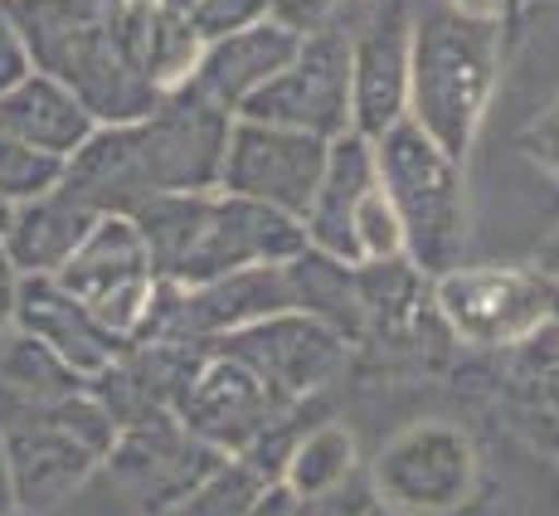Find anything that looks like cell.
I'll return each mask as SVG.
<instances>
[{
    "label": "cell",
    "mask_w": 559,
    "mask_h": 516,
    "mask_svg": "<svg viewBox=\"0 0 559 516\" xmlns=\"http://www.w3.org/2000/svg\"><path fill=\"white\" fill-rule=\"evenodd\" d=\"M234 117L195 89H176L142 122L98 127L63 161L59 190L93 214H136L156 196L219 190Z\"/></svg>",
    "instance_id": "obj_1"
},
{
    "label": "cell",
    "mask_w": 559,
    "mask_h": 516,
    "mask_svg": "<svg viewBox=\"0 0 559 516\" xmlns=\"http://www.w3.org/2000/svg\"><path fill=\"white\" fill-rule=\"evenodd\" d=\"M25 30L35 73L73 93L98 127H122L152 117L166 93L152 89L142 69V5L98 10L83 0H5Z\"/></svg>",
    "instance_id": "obj_2"
},
{
    "label": "cell",
    "mask_w": 559,
    "mask_h": 516,
    "mask_svg": "<svg viewBox=\"0 0 559 516\" xmlns=\"http://www.w3.org/2000/svg\"><path fill=\"white\" fill-rule=\"evenodd\" d=\"M142 234L160 283L200 288L243 268L287 263L307 249V230L253 200L204 190V196H156L127 214Z\"/></svg>",
    "instance_id": "obj_3"
},
{
    "label": "cell",
    "mask_w": 559,
    "mask_h": 516,
    "mask_svg": "<svg viewBox=\"0 0 559 516\" xmlns=\"http://www.w3.org/2000/svg\"><path fill=\"white\" fill-rule=\"evenodd\" d=\"M501 73V20L462 15L453 0H414L408 122L448 156H467Z\"/></svg>",
    "instance_id": "obj_4"
},
{
    "label": "cell",
    "mask_w": 559,
    "mask_h": 516,
    "mask_svg": "<svg viewBox=\"0 0 559 516\" xmlns=\"http://www.w3.org/2000/svg\"><path fill=\"white\" fill-rule=\"evenodd\" d=\"M219 464L224 454L186 434L176 414H146L117 429L107 458L53 516H166Z\"/></svg>",
    "instance_id": "obj_5"
},
{
    "label": "cell",
    "mask_w": 559,
    "mask_h": 516,
    "mask_svg": "<svg viewBox=\"0 0 559 516\" xmlns=\"http://www.w3.org/2000/svg\"><path fill=\"white\" fill-rule=\"evenodd\" d=\"M374 166L380 190L404 224V258L428 278L462 263L467 244V186L462 161L448 156L424 127L404 122L374 137Z\"/></svg>",
    "instance_id": "obj_6"
},
{
    "label": "cell",
    "mask_w": 559,
    "mask_h": 516,
    "mask_svg": "<svg viewBox=\"0 0 559 516\" xmlns=\"http://www.w3.org/2000/svg\"><path fill=\"white\" fill-rule=\"evenodd\" d=\"M112 438V414L88 390L45 404V410L10 414L0 424V444H5L10 478H15V507L25 516H53L107 458Z\"/></svg>",
    "instance_id": "obj_7"
},
{
    "label": "cell",
    "mask_w": 559,
    "mask_h": 516,
    "mask_svg": "<svg viewBox=\"0 0 559 516\" xmlns=\"http://www.w3.org/2000/svg\"><path fill=\"white\" fill-rule=\"evenodd\" d=\"M433 303L448 337L477 351H511L555 312V283L535 268L457 263L433 278Z\"/></svg>",
    "instance_id": "obj_8"
},
{
    "label": "cell",
    "mask_w": 559,
    "mask_h": 516,
    "mask_svg": "<svg viewBox=\"0 0 559 516\" xmlns=\"http://www.w3.org/2000/svg\"><path fill=\"white\" fill-rule=\"evenodd\" d=\"M331 20L350 45V132L380 137L408 117V45H414V0H346Z\"/></svg>",
    "instance_id": "obj_9"
},
{
    "label": "cell",
    "mask_w": 559,
    "mask_h": 516,
    "mask_svg": "<svg viewBox=\"0 0 559 516\" xmlns=\"http://www.w3.org/2000/svg\"><path fill=\"white\" fill-rule=\"evenodd\" d=\"M234 117L243 122H267L287 127V132H311L321 142H336L350 132V45L346 30L336 20H321L317 30H307L297 59L287 63L277 79H267L253 98Z\"/></svg>",
    "instance_id": "obj_10"
},
{
    "label": "cell",
    "mask_w": 559,
    "mask_h": 516,
    "mask_svg": "<svg viewBox=\"0 0 559 516\" xmlns=\"http://www.w3.org/2000/svg\"><path fill=\"white\" fill-rule=\"evenodd\" d=\"M214 351L258 375L263 390L283 410L326 395L350 365L346 341L331 327H321L317 317H307V312H277V317H263L253 327H239L214 341Z\"/></svg>",
    "instance_id": "obj_11"
},
{
    "label": "cell",
    "mask_w": 559,
    "mask_h": 516,
    "mask_svg": "<svg viewBox=\"0 0 559 516\" xmlns=\"http://www.w3.org/2000/svg\"><path fill=\"white\" fill-rule=\"evenodd\" d=\"M370 482L380 507H394L404 516L453 512L477 482V448L457 424L424 419V424L400 429L380 448Z\"/></svg>",
    "instance_id": "obj_12"
},
{
    "label": "cell",
    "mask_w": 559,
    "mask_h": 516,
    "mask_svg": "<svg viewBox=\"0 0 559 516\" xmlns=\"http://www.w3.org/2000/svg\"><path fill=\"white\" fill-rule=\"evenodd\" d=\"M326 152H331V142H321V137H311V132H287V127L234 117L219 190L224 196L253 200V206H267V210L302 224L311 200H317Z\"/></svg>",
    "instance_id": "obj_13"
},
{
    "label": "cell",
    "mask_w": 559,
    "mask_h": 516,
    "mask_svg": "<svg viewBox=\"0 0 559 516\" xmlns=\"http://www.w3.org/2000/svg\"><path fill=\"white\" fill-rule=\"evenodd\" d=\"M53 283L69 297H79L103 327H112L117 337L132 341V331L142 327L146 307H152L160 278L152 268L142 234L127 214H103L93 224V234L79 244V254L53 273Z\"/></svg>",
    "instance_id": "obj_14"
},
{
    "label": "cell",
    "mask_w": 559,
    "mask_h": 516,
    "mask_svg": "<svg viewBox=\"0 0 559 516\" xmlns=\"http://www.w3.org/2000/svg\"><path fill=\"white\" fill-rule=\"evenodd\" d=\"M277 414H283V404L263 390V380L243 371L239 361L219 356V351L204 361L186 400L176 404V419L186 424V434H195L200 444H210L224 458H239Z\"/></svg>",
    "instance_id": "obj_15"
},
{
    "label": "cell",
    "mask_w": 559,
    "mask_h": 516,
    "mask_svg": "<svg viewBox=\"0 0 559 516\" xmlns=\"http://www.w3.org/2000/svg\"><path fill=\"white\" fill-rule=\"evenodd\" d=\"M10 327L29 331L35 341L59 356L63 365L93 380L98 371H107L117 356L127 351V337H117L112 327H103L79 297H69L53 278H20L15 283V317Z\"/></svg>",
    "instance_id": "obj_16"
},
{
    "label": "cell",
    "mask_w": 559,
    "mask_h": 516,
    "mask_svg": "<svg viewBox=\"0 0 559 516\" xmlns=\"http://www.w3.org/2000/svg\"><path fill=\"white\" fill-rule=\"evenodd\" d=\"M297 45H302V35L277 25V20H263V25L239 30L229 39H214L200 54V69L190 79V89L234 117L243 98H253L267 79H277L297 59Z\"/></svg>",
    "instance_id": "obj_17"
},
{
    "label": "cell",
    "mask_w": 559,
    "mask_h": 516,
    "mask_svg": "<svg viewBox=\"0 0 559 516\" xmlns=\"http://www.w3.org/2000/svg\"><path fill=\"white\" fill-rule=\"evenodd\" d=\"M380 186V166H374V142L360 132H346L331 142L326 152V171H321L317 200H311L302 230L307 244L341 263L356 268V244H350V224H356V210L370 190Z\"/></svg>",
    "instance_id": "obj_18"
},
{
    "label": "cell",
    "mask_w": 559,
    "mask_h": 516,
    "mask_svg": "<svg viewBox=\"0 0 559 516\" xmlns=\"http://www.w3.org/2000/svg\"><path fill=\"white\" fill-rule=\"evenodd\" d=\"M103 214H93L88 206H79L63 190H49V196H35L25 206H10V220L0 230V249H5L10 268L20 278H53L79 244L93 234Z\"/></svg>",
    "instance_id": "obj_19"
},
{
    "label": "cell",
    "mask_w": 559,
    "mask_h": 516,
    "mask_svg": "<svg viewBox=\"0 0 559 516\" xmlns=\"http://www.w3.org/2000/svg\"><path fill=\"white\" fill-rule=\"evenodd\" d=\"M0 132L35 146V152L69 161L98 132V122H93V113L63 83H53L49 73H29L25 83L0 93Z\"/></svg>",
    "instance_id": "obj_20"
},
{
    "label": "cell",
    "mask_w": 559,
    "mask_h": 516,
    "mask_svg": "<svg viewBox=\"0 0 559 516\" xmlns=\"http://www.w3.org/2000/svg\"><path fill=\"white\" fill-rule=\"evenodd\" d=\"M283 273H287V293H293V312L317 317L346 347H365V307H360L356 268L307 244L302 254L287 258Z\"/></svg>",
    "instance_id": "obj_21"
},
{
    "label": "cell",
    "mask_w": 559,
    "mask_h": 516,
    "mask_svg": "<svg viewBox=\"0 0 559 516\" xmlns=\"http://www.w3.org/2000/svg\"><path fill=\"white\" fill-rule=\"evenodd\" d=\"M204 39L195 35L190 15H176V10H160L156 0L142 5V69L152 79L156 93H176L195 79L200 69Z\"/></svg>",
    "instance_id": "obj_22"
},
{
    "label": "cell",
    "mask_w": 559,
    "mask_h": 516,
    "mask_svg": "<svg viewBox=\"0 0 559 516\" xmlns=\"http://www.w3.org/2000/svg\"><path fill=\"white\" fill-rule=\"evenodd\" d=\"M356 468H360L356 434H350L346 424H336V419H321V424H311L307 434L297 438L277 488H287L293 497H311V492H326V488H336V482H346Z\"/></svg>",
    "instance_id": "obj_23"
},
{
    "label": "cell",
    "mask_w": 559,
    "mask_h": 516,
    "mask_svg": "<svg viewBox=\"0 0 559 516\" xmlns=\"http://www.w3.org/2000/svg\"><path fill=\"white\" fill-rule=\"evenodd\" d=\"M267 492V482L243 464V458H224L195 492L176 502L166 516H249L258 507V497Z\"/></svg>",
    "instance_id": "obj_24"
},
{
    "label": "cell",
    "mask_w": 559,
    "mask_h": 516,
    "mask_svg": "<svg viewBox=\"0 0 559 516\" xmlns=\"http://www.w3.org/2000/svg\"><path fill=\"white\" fill-rule=\"evenodd\" d=\"M63 180V161L49 152L15 142V137L0 132V200L5 206H25L35 196H49Z\"/></svg>",
    "instance_id": "obj_25"
},
{
    "label": "cell",
    "mask_w": 559,
    "mask_h": 516,
    "mask_svg": "<svg viewBox=\"0 0 559 516\" xmlns=\"http://www.w3.org/2000/svg\"><path fill=\"white\" fill-rule=\"evenodd\" d=\"M380 507V497H374V482L370 472H350L346 482H336V488L326 492H311V497H293V516H370Z\"/></svg>",
    "instance_id": "obj_26"
},
{
    "label": "cell",
    "mask_w": 559,
    "mask_h": 516,
    "mask_svg": "<svg viewBox=\"0 0 559 516\" xmlns=\"http://www.w3.org/2000/svg\"><path fill=\"white\" fill-rule=\"evenodd\" d=\"M267 15V0H204V5L190 15V25H195V35L204 45H214V39H229L239 35V30H253L263 25Z\"/></svg>",
    "instance_id": "obj_27"
},
{
    "label": "cell",
    "mask_w": 559,
    "mask_h": 516,
    "mask_svg": "<svg viewBox=\"0 0 559 516\" xmlns=\"http://www.w3.org/2000/svg\"><path fill=\"white\" fill-rule=\"evenodd\" d=\"M515 142H521V152L531 156L545 176L559 180V98L545 107V113H535L531 122L521 127V137H515Z\"/></svg>",
    "instance_id": "obj_28"
},
{
    "label": "cell",
    "mask_w": 559,
    "mask_h": 516,
    "mask_svg": "<svg viewBox=\"0 0 559 516\" xmlns=\"http://www.w3.org/2000/svg\"><path fill=\"white\" fill-rule=\"evenodd\" d=\"M29 73H35V59H29L25 30H20V20L10 15V5L0 0V93H10L15 83H25Z\"/></svg>",
    "instance_id": "obj_29"
},
{
    "label": "cell",
    "mask_w": 559,
    "mask_h": 516,
    "mask_svg": "<svg viewBox=\"0 0 559 516\" xmlns=\"http://www.w3.org/2000/svg\"><path fill=\"white\" fill-rule=\"evenodd\" d=\"M331 5H336V0H267V15H273L277 25L307 35V30H317L321 20L331 15Z\"/></svg>",
    "instance_id": "obj_30"
},
{
    "label": "cell",
    "mask_w": 559,
    "mask_h": 516,
    "mask_svg": "<svg viewBox=\"0 0 559 516\" xmlns=\"http://www.w3.org/2000/svg\"><path fill=\"white\" fill-rule=\"evenodd\" d=\"M15 283H20V273L10 268L5 249H0V331H5L10 317H15Z\"/></svg>",
    "instance_id": "obj_31"
},
{
    "label": "cell",
    "mask_w": 559,
    "mask_h": 516,
    "mask_svg": "<svg viewBox=\"0 0 559 516\" xmlns=\"http://www.w3.org/2000/svg\"><path fill=\"white\" fill-rule=\"evenodd\" d=\"M249 516H293V492H287V488H267Z\"/></svg>",
    "instance_id": "obj_32"
},
{
    "label": "cell",
    "mask_w": 559,
    "mask_h": 516,
    "mask_svg": "<svg viewBox=\"0 0 559 516\" xmlns=\"http://www.w3.org/2000/svg\"><path fill=\"white\" fill-rule=\"evenodd\" d=\"M0 516H20V507H15V478H10L5 444H0Z\"/></svg>",
    "instance_id": "obj_33"
},
{
    "label": "cell",
    "mask_w": 559,
    "mask_h": 516,
    "mask_svg": "<svg viewBox=\"0 0 559 516\" xmlns=\"http://www.w3.org/2000/svg\"><path fill=\"white\" fill-rule=\"evenodd\" d=\"M462 15H477V20H501V10H507V0H453Z\"/></svg>",
    "instance_id": "obj_34"
},
{
    "label": "cell",
    "mask_w": 559,
    "mask_h": 516,
    "mask_svg": "<svg viewBox=\"0 0 559 516\" xmlns=\"http://www.w3.org/2000/svg\"><path fill=\"white\" fill-rule=\"evenodd\" d=\"M535 273H545L550 283L559 288V234H550L545 239V249H540V263H535Z\"/></svg>",
    "instance_id": "obj_35"
},
{
    "label": "cell",
    "mask_w": 559,
    "mask_h": 516,
    "mask_svg": "<svg viewBox=\"0 0 559 516\" xmlns=\"http://www.w3.org/2000/svg\"><path fill=\"white\" fill-rule=\"evenodd\" d=\"M156 5H160V10H176V15H195L204 0H156Z\"/></svg>",
    "instance_id": "obj_36"
},
{
    "label": "cell",
    "mask_w": 559,
    "mask_h": 516,
    "mask_svg": "<svg viewBox=\"0 0 559 516\" xmlns=\"http://www.w3.org/2000/svg\"><path fill=\"white\" fill-rule=\"evenodd\" d=\"M83 5H98V10H122V5H132V0H83Z\"/></svg>",
    "instance_id": "obj_37"
},
{
    "label": "cell",
    "mask_w": 559,
    "mask_h": 516,
    "mask_svg": "<svg viewBox=\"0 0 559 516\" xmlns=\"http://www.w3.org/2000/svg\"><path fill=\"white\" fill-rule=\"evenodd\" d=\"M370 516H404V512H394V507H374Z\"/></svg>",
    "instance_id": "obj_38"
},
{
    "label": "cell",
    "mask_w": 559,
    "mask_h": 516,
    "mask_svg": "<svg viewBox=\"0 0 559 516\" xmlns=\"http://www.w3.org/2000/svg\"><path fill=\"white\" fill-rule=\"evenodd\" d=\"M5 220H10V206H5V200H0V230H5Z\"/></svg>",
    "instance_id": "obj_39"
},
{
    "label": "cell",
    "mask_w": 559,
    "mask_h": 516,
    "mask_svg": "<svg viewBox=\"0 0 559 516\" xmlns=\"http://www.w3.org/2000/svg\"><path fill=\"white\" fill-rule=\"evenodd\" d=\"M550 321H559V288H555V312H550Z\"/></svg>",
    "instance_id": "obj_40"
}]
</instances>
